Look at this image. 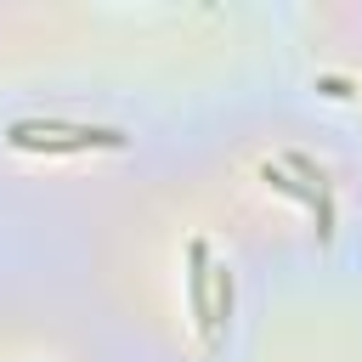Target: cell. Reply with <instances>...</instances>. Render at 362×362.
I'll list each match as a JSON object with an SVG mask.
<instances>
[{"mask_svg":"<svg viewBox=\"0 0 362 362\" xmlns=\"http://www.w3.org/2000/svg\"><path fill=\"white\" fill-rule=\"evenodd\" d=\"M11 147H45V153H85V147H124L119 130L96 124H11Z\"/></svg>","mask_w":362,"mask_h":362,"instance_id":"obj_1","label":"cell"}]
</instances>
